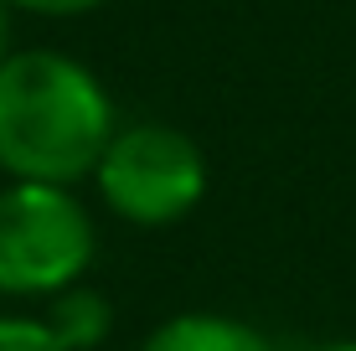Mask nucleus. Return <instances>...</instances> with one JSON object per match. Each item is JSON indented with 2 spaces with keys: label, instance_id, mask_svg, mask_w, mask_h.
I'll use <instances>...</instances> for the list:
<instances>
[{
  "label": "nucleus",
  "instance_id": "nucleus-1",
  "mask_svg": "<svg viewBox=\"0 0 356 351\" xmlns=\"http://www.w3.org/2000/svg\"><path fill=\"white\" fill-rule=\"evenodd\" d=\"M104 83L63 52H10L0 63V171L10 181L72 186L114 140Z\"/></svg>",
  "mask_w": 356,
  "mask_h": 351
},
{
  "label": "nucleus",
  "instance_id": "nucleus-4",
  "mask_svg": "<svg viewBox=\"0 0 356 351\" xmlns=\"http://www.w3.org/2000/svg\"><path fill=\"white\" fill-rule=\"evenodd\" d=\"M145 351H274V341L232 316H176L145 341Z\"/></svg>",
  "mask_w": 356,
  "mask_h": 351
},
{
  "label": "nucleus",
  "instance_id": "nucleus-5",
  "mask_svg": "<svg viewBox=\"0 0 356 351\" xmlns=\"http://www.w3.org/2000/svg\"><path fill=\"white\" fill-rule=\"evenodd\" d=\"M42 320L52 325V336L67 351H93L108 336V325H114V310H108V300L98 295V289L67 284V289H57V295H52V310H47Z\"/></svg>",
  "mask_w": 356,
  "mask_h": 351
},
{
  "label": "nucleus",
  "instance_id": "nucleus-2",
  "mask_svg": "<svg viewBox=\"0 0 356 351\" xmlns=\"http://www.w3.org/2000/svg\"><path fill=\"white\" fill-rule=\"evenodd\" d=\"M93 259V217L72 186H0V295H57Z\"/></svg>",
  "mask_w": 356,
  "mask_h": 351
},
{
  "label": "nucleus",
  "instance_id": "nucleus-9",
  "mask_svg": "<svg viewBox=\"0 0 356 351\" xmlns=\"http://www.w3.org/2000/svg\"><path fill=\"white\" fill-rule=\"evenodd\" d=\"M310 351H356V341H330V346H310Z\"/></svg>",
  "mask_w": 356,
  "mask_h": 351
},
{
  "label": "nucleus",
  "instance_id": "nucleus-6",
  "mask_svg": "<svg viewBox=\"0 0 356 351\" xmlns=\"http://www.w3.org/2000/svg\"><path fill=\"white\" fill-rule=\"evenodd\" d=\"M0 351H67L36 316H0Z\"/></svg>",
  "mask_w": 356,
  "mask_h": 351
},
{
  "label": "nucleus",
  "instance_id": "nucleus-3",
  "mask_svg": "<svg viewBox=\"0 0 356 351\" xmlns=\"http://www.w3.org/2000/svg\"><path fill=\"white\" fill-rule=\"evenodd\" d=\"M93 181L124 222L165 227L207 197V161L191 135L170 124H124L98 155Z\"/></svg>",
  "mask_w": 356,
  "mask_h": 351
},
{
  "label": "nucleus",
  "instance_id": "nucleus-7",
  "mask_svg": "<svg viewBox=\"0 0 356 351\" xmlns=\"http://www.w3.org/2000/svg\"><path fill=\"white\" fill-rule=\"evenodd\" d=\"M6 6L36 10V16H83V10H98L104 0H6Z\"/></svg>",
  "mask_w": 356,
  "mask_h": 351
},
{
  "label": "nucleus",
  "instance_id": "nucleus-8",
  "mask_svg": "<svg viewBox=\"0 0 356 351\" xmlns=\"http://www.w3.org/2000/svg\"><path fill=\"white\" fill-rule=\"evenodd\" d=\"M6 42H10V21H6V0H0V63L10 57V52H6Z\"/></svg>",
  "mask_w": 356,
  "mask_h": 351
}]
</instances>
